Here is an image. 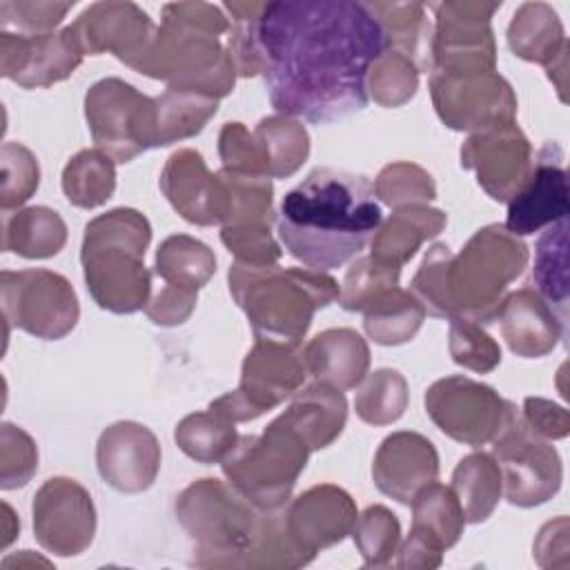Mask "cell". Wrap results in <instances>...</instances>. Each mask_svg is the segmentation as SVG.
Masks as SVG:
<instances>
[{
  "instance_id": "obj_7",
  "label": "cell",
  "mask_w": 570,
  "mask_h": 570,
  "mask_svg": "<svg viewBox=\"0 0 570 570\" xmlns=\"http://www.w3.org/2000/svg\"><path fill=\"white\" fill-rule=\"evenodd\" d=\"M528 258V245L503 225L492 223L476 229L448 265L445 283L452 318L463 316L479 325L492 323L508 285L523 274Z\"/></svg>"
},
{
  "instance_id": "obj_13",
  "label": "cell",
  "mask_w": 570,
  "mask_h": 570,
  "mask_svg": "<svg viewBox=\"0 0 570 570\" xmlns=\"http://www.w3.org/2000/svg\"><path fill=\"white\" fill-rule=\"evenodd\" d=\"M501 2L448 0L432 4L436 24L430 42V71L479 73L497 69L492 16Z\"/></svg>"
},
{
  "instance_id": "obj_32",
  "label": "cell",
  "mask_w": 570,
  "mask_h": 570,
  "mask_svg": "<svg viewBox=\"0 0 570 570\" xmlns=\"http://www.w3.org/2000/svg\"><path fill=\"white\" fill-rule=\"evenodd\" d=\"M383 29L385 45L407 56L419 71H430L432 31L421 2H365Z\"/></svg>"
},
{
  "instance_id": "obj_54",
  "label": "cell",
  "mask_w": 570,
  "mask_h": 570,
  "mask_svg": "<svg viewBox=\"0 0 570 570\" xmlns=\"http://www.w3.org/2000/svg\"><path fill=\"white\" fill-rule=\"evenodd\" d=\"M73 2H0L2 29L16 27L22 33H51Z\"/></svg>"
},
{
  "instance_id": "obj_5",
  "label": "cell",
  "mask_w": 570,
  "mask_h": 570,
  "mask_svg": "<svg viewBox=\"0 0 570 570\" xmlns=\"http://www.w3.org/2000/svg\"><path fill=\"white\" fill-rule=\"evenodd\" d=\"M149 240V220L131 207L109 209L85 225L80 263L98 307L114 314L145 309L151 296V274L145 267Z\"/></svg>"
},
{
  "instance_id": "obj_28",
  "label": "cell",
  "mask_w": 570,
  "mask_h": 570,
  "mask_svg": "<svg viewBox=\"0 0 570 570\" xmlns=\"http://www.w3.org/2000/svg\"><path fill=\"white\" fill-rule=\"evenodd\" d=\"M278 419L303 439L309 452H316L341 436L347 421V401L343 390L314 381L292 396L289 407Z\"/></svg>"
},
{
  "instance_id": "obj_40",
  "label": "cell",
  "mask_w": 570,
  "mask_h": 570,
  "mask_svg": "<svg viewBox=\"0 0 570 570\" xmlns=\"http://www.w3.org/2000/svg\"><path fill=\"white\" fill-rule=\"evenodd\" d=\"M176 445L194 461L220 463L238 441L236 423L216 410L187 414L174 432Z\"/></svg>"
},
{
  "instance_id": "obj_41",
  "label": "cell",
  "mask_w": 570,
  "mask_h": 570,
  "mask_svg": "<svg viewBox=\"0 0 570 570\" xmlns=\"http://www.w3.org/2000/svg\"><path fill=\"white\" fill-rule=\"evenodd\" d=\"M225 189L223 225H269L274 223L272 178L220 169L216 171Z\"/></svg>"
},
{
  "instance_id": "obj_36",
  "label": "cell",
  "mask_w": 570,
  "mask_h": 570,
  "mask_svg": "<svg viewBox=\"0 0 570 570\" xmlns=\"http://www.w3.org/2000/svg\"><path fill=\"white\" fill-rule=\"evenodd\" d=\"M252 134L269 178H287L296 174L309 156V134L296 118L281 114L261 118Z\"/></svg>"
},
{
  "instance_id": "obj_12",
  "label": "cell",
  "mask_w": 570,
  "mask_h": 570,
  "mask_svg": "<svg viewBox=\"0 0 570 570\" xmlns=\"http://www.w3.org/2000/svg\"><path fill=\"white\" fill-rule=\"evenodd\" d=\"M425 412L445 436L472 448L492 443L519 414L494 387L463 374L434 381L425 392Z\"/></svg>"
},
{
  "instance_id": "obj_55",
  "label": "cell",
  "mask_w": 570,
  "mask_h": 570,
  "mask_svg": "<svg viewBox=\"0 0 570 570\" xmlns=\"http://www.w3.org/2000/svg\"><path fill=\"white\" fill-rule=\"evenodd\" d=\"M196 301H198L196 289H185V287L165 283L156 294L149 296L145 305V314L149 316L151 323L160 327L183 325L191 316Z\"/></svg>"
},
{
  "instance_id": "obj_27",
  "label": "cell",
  "mask_w": 570,
  "mask_h": 570,
  "mask_svg": "<svg viewBox=\"0 0 570 570\" xmlns=\"http://www.w3.org/2000/svg\"><path fill=\"white\" fill-rule=\"evenodd\" d=\"M303 361L314 381L336 390H352L367 374L370 347L356 330L330 327L309 338L303 347Z\"/></svg>"
},
{
  "instance_id": "obj_29",
  "label": "cell",
  "mask_w": 570,
  "mask_h": 570,
  "mask_svg": "<svg viewBox=\"0 0 570 570\" xmlns=\"http://www.w3.org/2000/svg\"><path fill=\"white\" fill-rule=\"evenodd\" d=\"M448 216L445 212L430 205H407L394 209L370 238V254L394 263L405 265L419 247L439 236L445 229Z\"/></svg>"
},
{
  "instance_id": "obj_25",
  "label": "cell",
  "mask_w": 570,
  "mask_h": 570,
  "mask_svg": "<svg viewBox=\"0 0 570 570\" xmlns=\"http://www.w3.org/2000/svg\"><path fill=\"white\" fill-rule=\"evenodd\" d=\"M508 45L521 60L543 65L559 98L566 102L563 91L570 47L557 11L546 2H523L508 27Z\"/></svg>"
},
{
  "instance_id": "obj_2",
  "label": "cell",
  "mask_w": 570,
  "mask_h": 570,
  "mask_svg": "<svg viewBox=\"0 0 570 570\" xmlns=\"http://www.w3.org/2000/svg\"><path fill=\"white\" fill-rule=\"evenodd\" d=\"M381 220V205L367 176L316 167L285 194L278 236L289 256L330 272L354 258Z\"/></svg>"
},
{
  "instance_id": "obj_53",
  "label": "cell",
  "mask_w": 570,
  "mask_h": 570,
  "mask_svg": "<svg viewBox=\"0 0 570 570\" xmlns=\"http://www.w3.org/2000/svg\"><path fill=\"white\" fill-rule=\"evenodd\" d=\"M218 156L225 169L267 176L254 134L243 122H225L218 134Z\"/></svg>"
},
{
  "instance_id": "obj_45",
  "label": "cell",
  "mask_w": 570,
  "mask_h": 570,
  "mask_svg": "<svg viewBox=\"0 0 570 570\" xmlns=\"http://www.w3.org/2000/svg\"><path fill=\"white\" fill-rule=\"evenodd\" d=\"M352 539L363 557V563L370 568H381L387 566L396 554L401 543V523L390 508L376 503L356 517Z\"/></svg>"
},
{
  "instance_id": "obj_38",
  "label": "cell",
  "mask_w": 570,
  "mask_h": 570,
  "mask_svg": "<svg viewBox=\"0 0 570 570\" xmlns=\"http://www.w3.org/2000/svg\"><path fill=\"white\" fill-rule=\"evenodd\" d=\"M154 102L158 147L200 134L218 111L216 98L183 89H165L154 98Z\"/></svg>"
},
{
  "instance_id": "obj_52",
  "label": "cell",
  "mask_w": 570,
  "mask_h": 570,
  "mask_svg": "<svg viewBox=\"0 0 570 570\" xmlns=\"http://www.w3.org/2000/svg\"><path fill=\"white\" fill-rule=\"evenodd\" d=\"M220 240L236 261L247 265H274L283 256L269 225H223Z\"/></svg>"
},
{
  "instance_id": "obj_37",
  "label": "cell",
  "mask_w": 570,
  "mask_h": 570,
  "mask_svg": "<svg viewBox=\"0 0 570 570\" xmlns=\"http://www.w3.org/2000/svg\"><path fill=\"white\" fill-rule=\"evenodd\" d=\"M154 272L167 285L198 292L214 276L216 256L203 240L187 234H174L158 245Z\"/></svg>"
},
{
  "instance_id": "obj_48",
  "label": "cell",
  "mask_w": 570,
  "mask_h": 570,
  "mask_svg": "<svg viewBox=\"0 0 570 570\" xmlns=\"http://www.w3.org/2000/svg\"><path fill=\"white\" fill-rule=\"evenodd\" d=\"M448 350L456 365L479 374H488L501 363L499 343L483 330V325L463 316L450 318Z\"/></svg>"
},
{
  "instance_id": "obj_16",
  "label": "cell",
  "mask_w": 570,
  "mask_h": 570,
  "mask_svg": "<svg viewBox=\"0 0 570 570\" xmlns=\"http://www.w3.org/2000/svg\"><path fill=\"white\" fill-rule=\"evenodd\" d=\"M36 541L51 554L76 557L96 534V508L91 494L76 479H47L31 503Z\"/></svg>"
},
{
  "instance_id": "obj_3",
  "label": "cell",
  "mask_w": 570,
  "mask_h": 570,
  "mask_svg": "<svg viewBox=\"0 0 570 570\" xmlns=\"http://www.w3.org/2000/svg\"><path fill=\"white\" fill-rule=\"evenodd\" d=\"M229 18L209 2H169L163 7L160 24L129 67L163 80L167 89H183L216 100L232 94L236 69L220 42L229 33Z\"/></svg>"
},
{
  "instance_id": "obj_4",
  "label": "cell",
  "mask_w": 570,
  "mask_h": 570,
  "mask_svg": "<svg viewBox=\"0 0 570 570\" xmlns=\"http://www.w3.org/2000/svg\"><path fill=\"white\" fill-rule=\"evenodd\" d=\"M229 294L245 312L256 338L301 345L318 309L338 301L341 287L327 272L312 267L247 265L234 261Z\"/></svg>"
},
{
  "instance_id": "obj_18",
  "label": "cell",
  "mask_w": 570,
  "mask_h": 570,
  "mask_svg": "<svg viewBox=\"0 0 570 570\" xmlns=\"http://www.w3.org/2000/svg\"><path fill=\"white\" fill-rule=\"evenodd\" d=\"M82 49L65 27L51 33H0V73L24 89L51 87L82 62Z\"/></svg>"
},
{
  "instance_id": "obj_47",
  "label": "cell",
  "mask_w": 570,
  "mask_h": 570,
  "mask_svg": "<svg viewBox=\"0 0 570 570\" xmlns=\"http://www.w3.org/2000/svg\"><path fill=\"white\" fill-rule=\"evenodd\" d=\"M401 265L381 261L376 256H361L356 258L343 278L338 303L347 312H361L367 301H372L376 294L399 285Z\"/></svg>"
},
{
  "instance_id": "obj_26",
  "label": "cell",
  "mask_w": 570,
  "mask_h": 570,
  "mask_svg": "<svg viewBox=\"0 0 570 570\" xmlns=\"http://www.w3.org/2000/svg\"><path fill=\"white\" fill-rule=\"evenodd\" d=\"M497 318L501 323V334L508 347L523 358H539L550 354L566 336V325L534 292V287L510 292L501 301Z\"/></svg>"
},
{
  "instance_id": "obj_35",
  "label": "cell",
  "mask_w": 570,
  "mask_h": 570,
  "mask_svg": "<svg viewBox=\"0 0 570 570\" xmlns=\"http://www.w3.org/2000/svg\"><path fill=\"white\" fill-rule=\"evenodd\" d=\"M410 505H412V528L410 530L425 537L439 550L445 552L461 539L465 517H463V508L450 485L432 481L414 494Z\"/></svg>"
},
{
  "instance_id": "obj_56",
  "label": "cell",
  "mask_w": 570,
  "mask_h": 570,
  "mask_svg": "<svg viewBox=\"0 0 570 570\" xmlns=\"http://www.w3.org/2000/svg\"><path fill=\"white\" fill-rule=\"evenodd\" d=\"M525 425L539 436L554 441L566 439L570 432V416L563 405H557L541 396H528L523 401V410L519 412Z\"/></svg>"
},
{
  "instance_id": "obj_46",
  "label": "cell",
  "mask_w": 570,
  "mask_h": 570,
  "mask_svg": "<svg viewBox=\"0 0 570 570\" xmlns=\"http://www.w3.org/2000/svg\"><path fill=\"white\" fill-rule=\"evenodd\" d=\"M372 187L374 196L392 209L407 205H428L436 198L434 178L421 165L407 160L385 165Z\"/></svg>"
},
{
  "instance_id": "obj_51",
  "label": "cell",
  "mask_w": 570,
  "mask_h": 570,
  "mask_svg": "<svg viewBox=\"0 0 570 570\" xmlns=\"http://www.w3.org/2000/svg\"><path fill=\"white\" fill-rule=\"evenodd\" d=\"M38 470L36 441L18 425L0 428V488L16 490L31 481Z\"/></svg>"
},
{
  "instance_id": "obj_22",
  "label": "cell",
  "mask_w": 570,
  "mask_h": 570,
  "mask_svg": "<svg viewBox=\"0 0 570 570\" xmlns=\"http://www.w3.org/2000/svg\"><path fill=\"white\" fill-rule=\"evenodd\" d=\"M568 214V174L563 151L557 142H546L532 165L530 178L508 203L505 229L514 236H530Z\"/></svg>"
},
{
  "instance_id": "obj_21",
  "label": "cell",
  "mask_w": 570,
  "mask_h": 570,
  "mask_svg": "<svg viewBox=\"0 0 570 570\" xmlns=\"http://www.w3.org/2000/svg\"><path fill=\"white\" fill-rule=\"evenodd\" d=\"M69 27L85 56L107 51L127 67L142 56L156 33V24L138 4L120 0L94 2Z\"/></svg>"
},
{
  "instance_id": "obj_57",
  "label": "cell",
  "mask_w": 570,
  "mask_h": 570,
  "mask_svg": "<svg viewBox=\"0 0 570 570\" xmlns=\"http://www.w3.org/2000/svg\"><path fill=\"white\" fill-rule=\"evenodd\" d=\"M534 559L541 568L568 566V517L548 521L534 539Z\"/></svg>"
},
{
  "instance_id": "obj_33",
  "label": "cell",
  "mask_w": 570,
  "mask_h": 570,
  "mask_svg": "<svg viewBox=\"0 0 570 570\" xmlns=\"http://www.w3.org/2000/svg\"><path fill=\"white\" fill-rule=\"evenodd\" d=\"M534 292L554 309L559 321L568 325V220H557L546 227L534 247L532 267Z\"/></svg>"
},
{
  "instance_id": "obj_43",
  "label": "cell",
  "mask_w": 570,
  "mask_h": 570,
  "mask_svg": "<svg viewBox=\"0 0 570 570\" xmlns=\"http://www.w3.org/2000/svg\"><path fill=\"white\" fill-rule=\"evenodd\" d=\"M419 67L396 49H385L367 69L365 89L381 107H401L419 89Z\"/></svg>"
},
{
  "instance_id": "obj_30",
  "label": "cell",
  "mask_w": 570,
  "mask_h": 570,
  "mask_svg": "<svg viewBox=\"0 0 570 570\" xmlns=\"http://www.w3.org/2000/svg\"><path fill=\"white\" fill-rule=\"evenodd\" d=\"M67 243V225L58 212L36 205L7 212L2 218V249L22 258L56 256Z\"/></svg>"
},
{
  "instance_id": "obj_23",
  "label": "cell",
  "mask_w": 570,
  "mask_h": 570,
  "mask_svg": "<svg viewBox=\"0 0 570 570\" xmlns=\"http://www.w3.org/2000/svg\"><path fill=\"white\" fill-rule=\"evenodd\" d=\"M439 452L434 443L410 430L387 434L372 461L374 485L390 499L410 505L414 494L436 481Z\"/></svg>"
},
{
  "instance_id": "obj_10",
  "label": "cell",
  "mask_w": 570,
  "mask_h": 570,
  "mask_svg": "<svg viewBox=\"0 0 570 570\" xmlns=\"http://www.w3.org/2000/svg\"><path fill=\"white\" fill-rule=\"evenodd\" d=\"M305 376L307 370L298 345L256 338L243 361L238 387L214 399L209 407L234 423L254 421L294 396L303 387Z\"/></svg>"
},
{
  "instance_id": "obj_9",
  "label": "cell",
  "mask_w": 570,
  "mask_h": 570,
  "mask_svg": "<svg viewBox=\"0 0 570 570\" xmlns=\"http://www.w3.org/2000/svg\"><path fill=\"white\" fill-rule=\"evenodd\" d=\"M85 118L96 142L114 163H129L158 147L156 102L120 78H102L87 89Z\"/></svg>"
},
{
  "instance_id": "obj_15",
  "label": "cell",
  "mask_w": 570,
  "mask_h": 570,
  "mask_svg": "<svg viewBox=\"0 0 570 570\" xmlns=\"http://www.w3.org/2000/svg\"><path fill=\"white\" fill-rule=\"evenodd\" d=\"M430 96L441 122L454 131H481L514 122L517 96L494 69L479 73L430 71Z\"/></svg>"
},
{
  "instance_id": "obj_14",
  "label": "cell",
  "mask_w": 570,
  "mask_h": 570,
  "mask_svg": "<svg viewBox=\"0 0 570 570\" xmlns=\"http://www.w3.org/2000/svg\"><path fill=\"white\" fill-rule=\"evenodd\" d=\"M492 456L503 476V494L512 505L534 508L550 501L563 481V465L552 441L532 432L517 414L492 441Z\"/></svg>"
},
{
  "instance_id": "obj_31",
  "label": "cell",
  "mask_w": 570,
  "mask_h": 570,
  "mask_svg": "<svg viewBox=\"0 0 570 570\" xmlns=\"http://www.w3.org/2000/svg\"><path fill=\"white\" fill-rule=\"evenodd\" d=\"M361 312L365 334L379 345H403L412 341L428 314L423 303L399 285L376 294Z\"/></svg>"
},
{
  "instance_id": "obj_8",
  "label": "cell",
  "mask_w": 570,
  "mask_h": 570,
  "mask_svg": "<svg viewBox=\"0 0 570 570\" xmlns=\"http://www.w3.org/2000/svg\"><path fill=\"white\" fill-rule=\"evenodd\" d=\"M309 454L303 439L276 416L261 434L238 436L220 468L256 510H278L289 501Z\"/></svg>"
},
{
  "instance_id": "obj_49",
  "label": "cell",
  "mask_w": 570,
  "mask_h": 570,
  "mask_svg": "<svg viewBox=\"0 0 570 570\" xmlns=\"http://www.w3.org/2000/svg\"><path fill=\"white\" fill-rule=\"evenodd\" d=\"M2 187H0V207L7 214L13 207L27 203L40 183L38 158L22 142H4L2 151Z\"/></svg>"
},
{
  "instance_id": "obj_34",
  "label": "cell",
  "mask_w": 570,
  "mask_h": 570,
  "mask_svg": "<svg viewBox=\"0 0 570 570\" xmlns=\"http://www.w3.org/2000/svg\"><path fill=\"white\" fill-rule=\"evenodd\" d=\"M450 488L463 508L465 523H483L503 494L501 468L492 454L472 452L456 463Z\"/></svg>"
},
{
  "instance_id": "obj_42",
  "label": "cell",
  "mask_w": 570,
  "mask_h": 570,
  "mask_svg": "<svg viewBox=\"0 0 570 570\" xmlns=\"http://www.w3.org/2000/svg\"><path fill=\"white\" fill-rule=\"evenodd\" d=\"M407 401L410 390L405 376L392 367H381L361 381L354 410L370 425H390L403 416Z\"/></svg>"
},
{
  "instance_id": "obj_11",
  "label": "cell",
  "mask_w": 570,
  "mask_h": 570,
  "mask_svg": "<svg viewBox=\"0 0 570 570\" xmlns=\"http://www.w3.org/2000/svg\"><path fill=\"white\" fill-rule=\"evenodd\" d=\"M0 296L7 327L45 341L67 336L80 316L71 283L51 269H2Z\"/></svg>"
},
{
  "instance_id": "obj_39",
  "label": "cell",
  "mask_w": 570,
  "mask_h": 570,
  "mask_svg": "<svg viewBox=\"0 0 570 570\" xmlns=\"http://www.w3.org/2000/svg\"><path fill=\"white\" fill-rule=\"evenodd\" d=\"M116 189V163L100 149H82L62 169L67 200L82 209L105 205Z\"/></svg>"
},
{
  "instance_id": "obj_44",
  "label": "cell",
  "mask_w": 570,
  "mask_h": 570,
  "mask_svg": "<svg viewBox=\"0 0 570 570\" xmlns=\"http://www.w3.org/2000/svg\"><path fill=\"white\" fill-rule=\"evenodd\" d=\"M312 561L287 534L283 508L261 510L256 539L243 561V568H303Z\"/></svg>"
},
{
  "instance_id": "obj_20",
  "label": "cell",
  "mask_w": 570,
  "mask_h": 570,
  "mask_svg": "<svg viewBox=\"0 0 570 570\" xmlns=\"http://www.w3.org/2000/svg\"><path fill=\"white\" fill-rule=\"evenodd\" d=\"M160 456L156 434L136 421L111 423L96 443V465L102 481L125 494L151 488L160 470Z\"/></svg>"
},
{
  "instance_id": "obj_19",
  "label": "cell",
  "mask_w": 570,
  "mask_h": 570,
  "mask_svg": "<svg viewBox=\"0 0 570 570\" xmlns=\"http://www.w3.org/2000/svg\"><path fill=\"white\" fill-rule=\"evenodd\" d=\"M356 517L354 499L334 483L312 485L283 505L287 534L312 559L352 534Z\"/></svg>"
},
{
  "instance_id": "obj_58",
  "label": "cell",
  "mask_w": 570,
  "mask_h": 570,
  "mask_svg": "<svg viewBox=\"0 0 570 570\" xmlns=\"http://www.w3.org/2000/svg\"><path fill=\"white\" fill-rule=\"evenodd\" d=\"M443 561V550L430 543L425 537L410 530L403 543L396 548V568L410 570H432Z\"/></svg>"
},
{
  "instance_id": "obj_50",
  "label": "cell",
  "mask_w": 570,
  "mask_h": 570,
  "mask_svg": "<svg viewBox=\"0 0 570 570\" xmlns=\"http://www.w3.org/2000/svg\"><path fill=\"white\" fill-rule=\"evenodd\" d=\"M450 258H452L450 247L445 243H434L425 252V256L412 278L410 292L423 303L425 312L436 318H452L448 283H445Z\"/></svg>"
},
{
  "instance_id": "obj_6",
  "label": "cell",
  "mask_w": 570,
  "mask_h": 570,
  "mask_svg": "<svg viewBox=\"0 0 570 570\" xmlns=\"http://www.w3.org/2000/svg\"><path fill=\"white\" fill-rule=\"evenodd\" d=\"M174 512L194 541V566L243 568L258 532L261 510L229 483L214 476L189 483L176 497Z\"/></svg>"
},
{
  "instance_id": "obj_17",
  "label": "cell",
  "mask_w": 570,
  "mask_h": 570,
  "mask_svg": "<svg viewBox=\"0 0 570 570\" xmlns=\"http://www.w3.org/2000/svg\"><path fill=\"white\" fill-rule=\"evenodd\" d=\"M532 165V145L517 120L472 131L461 145V167L474 171L483 191L499 203L521 191Z\"/></svg>"
},
{
  "instance_id": "obj_1",
  "label": "cell",
  "mask_w": 570,
  "mask_h": 570,
  "mask_svg": "<svg viewBox=\"0 0 570 570\" xmlns=\"http://www.w3.org/2000/svg\"><path fill=\"white\" fill-rule=\"evenodd\" d=\"M256 40L272 107L281 116L332 122L367 105L370 65L387 49L365 2H265Z\"/></svg>"
},
{
  "instance_id": "obj_24",
  "label": "cell",
  "mask_w": 570,
  "mask_h": 570,
  "mask_svg": "<svg viewBox=\"0 0 570 570\" xmlns=\"http://www.w3.org/2000/svg\"><path fill=\"white\" fill-rule=\"evenodd\" d=\"M160 189L169 205L200 227L223 225L225 189L218 174H212L196 149H176L160 171Z\"/></svg>"
}]
</instances>
